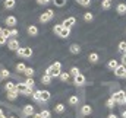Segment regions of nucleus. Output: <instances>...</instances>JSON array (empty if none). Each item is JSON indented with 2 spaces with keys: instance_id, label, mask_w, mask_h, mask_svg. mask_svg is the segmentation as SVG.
<instances>
[{
  "instance_id": "nucleus-29",
  "label": "nucleus",
  "mask_w": 126,
  "mask_h": 118,
  "mask_svg": "<svg viewBox=\"0 0 126 118\" xmlns=\"http://www.w3.org/2000/svg\"><path fill=\"white\" fill-rule=\"evenodd\" d=\"M114 104H116V101L113 99V98H110L107 102H106V105H107V108H113L114 106Z\"/></svg>"
},
{
  "instance_id": "nucleus-3",
  "label": "nucleus",
  "mask_w": 126,
  "mask_h": 118,
  "mask_svg": "<svg viewBox=\"0 0 126 118\" xmlns=\"http://www.w3.org/2000/svg\"><path fill=\"white\" fill-rule=\"evenodd\" d=\"M16 90L21 92V93H25V95H32V89H30L25 83H19V85H16Z\"/></svg>"
},
{
  "instance_id": "nucleus-36",
  "label": "nucleus",
  "mask_w": 126,
  "mask_h": 118,
  "mask_svg": "<svg viewBox=\"0 0 126 118\" xmlns=\"http://www.w3.org/2000/svg\"><path fill=\"white\" fill-rule=\"evenodd\" d=\"M53 1H54V4H56V6H59V7L64 6V3H66V0H53Z\"/></svg>"
},
{
  "instance_id": "nucleus-39",
  "label": "nucleus",
  "mask_w": 126,
  "mask_h": 118,
  "mask_svg": "<svg viewBox=\"0 0 126 118\" xmlns=\"http://www.w3.org/2000/svg\"><path fill=\"white\" fill-rule=\"evenodd\" d=\"M1 35H3V36H6V38H9V36H12V34H10V31L7 29V28H6V29H3V34H1Z\"/></svg>"
},
{
  "instance_id": "nucleus-32",
  "label": "nucleus",
  "mask_w": 126,
  "mask_h": 118,
  "mask_svg": "<svg viewBox=\"0 0 126 118\" xmlns=\"http://www.w3.org/2000/svg\"><path fill=\"white\" fill-rule=\"evenodd\" d=\"M79 73H81V71H79L78 67H72V69H70V74H72V76H78Z\"/></svg>"
},
{
  "instance_id": "nucleus-7",
  "label": "nucleus",
  "mask_w": 126,
  "mask_h": 118,
  "mask_svg": "<svg viewBox=\"0 0 126 118\" xmlns=\"http://www.w3.org/2000/svg\"><path fill=\"white\" fill-rule=\"evenodd\" d=\"M4 22H6V25H7V26H15L18 21H16V18H15V16H7Z\"/></svg>"
},
{
  "instance_id": "nucleus-2",
  "label": "nucleus",
  "mask_w": 126,
  "mask_h": 118,
  "mask_svg": "<svg viewBox=\"0 0 126 118\" xmlns=\"http://www.w3.org/2000/svg\"><path fill=\"white\" fill-rule=\"evenodd\" d=\"M117 104H120V105H125L126 104V93L123 90H117L116 93H113V96H111Z\"/></svg>"
},
{
  "instance_id": "nucleus-34",
  "label": "nucleus",
  "mask_w": 126,
  "mask_h": 118,
  "mask_svg": "<svg viewBox=\"0 0 126 118\" xmlns=\"http://www.w3.org/2000/svg\"><path fill=\"white\" fill-rule=\"evenodd\" d=\"M119 51H122L123 54L126 53V42H120L119 44Z\"/></svg>"
},
{
  "instance_id": "nucleus-6",
  "label": "nucleus",
  "mask_w": 126,
  "mask_h": 118,
  "mask_svg": "<svg viewBox=\"0 0 126 118\" xmlns=\"http://www.w3.org/2000/svg\"><path fill=\"white\" fill-rule=\"evenodd\" d=\"M125 73H126V69L123 64H120L116 70H114V74L117 76V77H125Z\"/></svg>"
},
{
  "instance_id": "nucleus-31",
  "label": "nucleus",
  "mask_w": 126,
  "mask_h": 118,
  "mask_svg": "<svg viewBox=\"0 0 126 118\" xmlns=\"http://www.w3.org/2000/svg\"><path fill=\"white\" fill-rule=\"evenodd\" d=\"M84 19H85L87 22H90V21H93V13H90V12H87V13H84Z\"/></svg>"
},
{
  "instance_id": "nucleus-26",
  "label": "nucleus",
  "mask_w": 126,
  "mask_h": 118,
  "mask_svg": "<svg viewBox=\"0 0 126 118\" xmlns=\"http://www.w3.org/2000/svg\"><path fill=\"white\" fill-rule=\"evenodd\" d=\"M25 85H27L30 89H32V88H34V85H35V83H34V79H32V77H28V79H27V82H25Z\"/></svg>"
},
{
  "instance_id": "nucleus-50",
  "label": "nucleus",
  "mask_w": 126,
  "mask_h": 118,
  "mask_svg": "<svg viewBox=\"0 0 126 118\" xmlns=\"http://www.w3.org/2000/svg\"><path fill=\"white\" fill-rule=\"evenodd\" d=\"M1 115H3V114H1V109H0V117H1Z\"/></svg>"
},
{
  "instance_id": "nucleus-22",
  "label": "nucleus",
  "mask_w": 126,
  "mask_h": 118,
  "mask_svg": "<svg viewBox=\"0 0 126 118\" xmlns=\"http://www.w3.org/2000/svg\"><path fill=\"white\" fill-rule=\"evenodd\" d=\"M79 51H81V47H79V45H76V44L70 45V53H73V54H78Z\"/></svg>"
},
{
  "instance_id": "nucleus-38",
  "label": "nucleus",
  "mask_w": 126,
  "mask_h": 118,
  "mask_svg": "<svg viewBox=\"0 0 126 118\" xmlns=\"http://www.w3.org/2000/svg\"><path fill=\"white\" fill-rule=\"evenodd\" d=\"M78 3H81L82 6H90L91 4V0H76Z\"/></svg>"
},
{
  "instance_id": "nucleus-51",
  "label": "nucleus",
  "mask_w": 126,
  "mask_h": 118,
  "mask_svg": "<svg viewBox=\"0 0 126 118\" xmlns=\"http://www.w3.org/2000/svg\"><path fill=\"white\" fill-rule=\"evenodd\" d=\"M0 118H6V117H4V115H1V117H0Z\"/></svg>"
},
{
  "instance_id": "nucleus-1",
  "label": "nucleus",
  "mask_w": 126,
  "mask_h": 118,
  "mask_svg": "<svg viewBox=\"0 0 126 118\" xmlns=\"http://www.w3.org/2000/svg\"><path fill=\"white\" fill-rule=\"evenodd\" d=\"M46 74H50L51 77H57V76H60V74H62V73H60V63L56 61L53 66H50V67L46 70Z\"/></svg>"
},
{
  "instance_id": "nucleus-27",
  "label": "nucleus",
  "mask_w": 126,
  "mask_h": 118,
  "mask_svg": "<svg viewBox=\"0 0 126 118\" xmlns=\"http://www.w3.org/2000/svg\"><path fill=\"white\" fill-rule=\"evenodd\" d=\"M54 111H56V112H63V111H64V105H63V104H57V105L54 106Z\"/></svg>"
},
{
  "instance_id": "nucleus-16",
  "label": "nucleus",
  "mask_w": 126,
  "mask_h": 118,
  "mask_svg": "<svg viewBox=\"0 0 126 118\" xmlns=\"http://www.w3.org/2000/svg\"><path fill=\"white\" fill-rule=\"evenodd\" d=\"M69 34H70V28H64L63 26V29H62V32H60V38H67L69 36Z\"/></svg>"
},
{
  "instance_id": "nucleus-11",
  "label": "nucleus",
  "mask_w": 126,
  "mask_h": 118,
  "mask_svg": "<svg viewBox=\"0 0 126 118\" xmlns=\"http://www.w3.org/2000/svg\"><path fill=\"white\" fill-rule=\"evenodd\" d=\"M50 99V92L48 90H43L41 92V102H46Z\"/></svg>"
},
{
  "instance_id": "nucleus-10",
  "label": "nucleus",
  "mask_w": 126,
  "mask_h": 118,
  "mask_svg": "<svg viewBox=\"0 0 126 118\" xmlns=\"http://www.w3.org/2000/svg\"><path fill=\"white\" fill-rule=\"evenodd\" d=\"M84 83H85V77H84L81 73H79L78 76H75V85H79V86H82Z\"/></svg>"
},
{
  "instance_id": "nucleus-52",
  "label": "nucleus",
  "mask_w": 126,
  "mask_h": 118,
  "mask_svg": "<svg viewBox=\"0 0 126 118\" xmlns=\"http://www.w3.org/2000/svg\"><path fill=\"white\" fill-rule=\"evenodd\" d=\"M125 77H126V73H125Z\"/></svg>"
},
{
  "instance_id": "nucleus-18",
  "label": "nucleus",
  "mask_w": 126,
  "mask_h": 118,
  "mask_svg": "<svg viewBox=\"0 0 126 118\" xmlns=\"http://www.w3.org/2000/svg\"><path fill=\"white\" fill-rule=\"evenodd\" d=\"M41 82H43L44 85H50V82H51V76H50V74H44V76L41 77Z\"/></svg>"
},
{
  "instance_id": "nucleus-8",
  "label": "nucleus",
  "mask_w": 126,
  "mask_h": 118,
  "mask_svg": "<svg viewBox=\"0 0 126 118\" xmlns=\"http://www.w3.org/2000/svg\"><path fill=\"white\" fill-rule=\"evenodd\" d=\"M75 22H76V21H75V18H67V19H64V21H63L62 25L64 26V28H70Z\"/></svg>"
},
{
  "instance_id": "nucleus-37",
  "label": "nucleus",
  "mask_w": 126,
  "mask_h": 118,
  "mask_svg": "<svg viewBox=\"0 0 126 118\" xmlns=\"http://www.w3.org/2000/svg\"><path fill=\"white\" fill-rule=\"evenodd\" d=\"M25 69H27V67H25V64H22V63H19V64L16 66V70H18V71H25Z\"/></svg>"
},
{
  "instance_id": "nucleus-5",
  "label": "nucleus",
  "mask_w": 126,
  "mask_h": 118,
  "mask_svg": "<svg viewBox=\"0 0 126 118\" xmlns=\"http://www.w3.org/2000/svg\"><path fill=\"white\" fill-rule=\"evenodd\" d=\"M16 53H18V56H21V57H31L32 56V50L31 48H28V47H25V48H19Z\"/></svg>"
},
{
  "instance_id": "nucleus-45",
  "label": "nucleus",
  "mask_w": 126,
  "mask_h": 118,
  "mask_svg": "<svg viewBox=\"0 0 126 118\" xmlns=\"http://www.w3.org/2000/svg\"><path fill=\"white\" fill-rule=\"evenodd\" d=\"M122 63H123V66H126V53L123 54V57H122Z\"/></svg>"
},
{
  "instance_id": "nucleus-48",
  "label": "nucleus",
  "mask_w": 126,
  "mask_h": 118,
  "mask_svg": "<svg viewBox=\"0 0 126 118\" xmlns=\"http://www.w3.org/2000/svg\"><path fill=\"white\" fill-rule=\"evenodd\" d=\"M122 117H123V118H126V111H123V112H122Z\"/></svg>"
},
{
  "instance_id": "nucleus-49",
  "label": "nucleus",
  "mask_w": 126,
  "mask_h": 118,
  "mask_svg": "<svg viewBox=\"0 0 126 118\" xmlns=\"http://www.w3.org/2000/svg\"><path fill=\"white\" fill-rule=\"evenodd\" d=\"M1 34H3V29H1V28H0V35H1Z\"/></svg>"
},
{
  "instance_id": "nucleus-13",
  "label": "nucleus",
  "mask_w": 126,
  "mask_h": 118,
  "mask_svg": "<svg viewBox=\"0 0 126 118\" xmlns=\"http://www.w3.org/2000/svg\"><path fill=\"white\" fill-rule=\"evenodd\" d=\"M24 114H25V115H32V114H34V106H32V105H27V106L24 108Z\"/></svg>"
},
{
  "instance_id": "nucleus-9",
  "label": "nucleus",
  "mask_w": 126,
  "mask_h": 118,
  "mask_svg": "<svg viewBox=\"0 0 126 118\" xmlns=\"http://www.w3.org/2000/svg\"><path fill=\"white\" fill-rule=\"evenodd\" d=\"M9 50H19V42L16 41V39H10L9 41Z\"/></svg>"
},
{
  "instance_id": "nucleus-24",
  "label": "nucleus",
  "mask_w": 126,
  "mask_h": 118,
  "mask_svg": "<svg viewBox=\"0 0 126 118\" xmlns=\"http://www.w3.org/2000/svg\"><path fill=\"white\" fill-rule=\"evenodd\" d=\"M101 6H103V9H110V6H111V0H103Z\"/></svg>"
},
{
  "instance_id": "nucleus-33",
  "label": "nucleus",
  "mask_w": 126,
  "mask_h": 118,
  "mask_svg": "<svg viewBox=\"0 0 126 118\" xmlns=\"http://www.w3.org/2000/svg\"><path fill=\"white\" fill-rule=\"evenodd\" d=\"M9 74H10V73H9V70H6V69H3V70L0 71V76H1L3 79H4V77H9Z\"/></svg>"
},
{
  "instance_id": "nucleus-35",
  "label": "nucleus",
  "mask_w": 126,
  "mask_h": 118,
  "mask_svg": "<svg viewBox=\"0 0 126 118\" xmlns=\"http://www.w3.org/2000/svg\"><path fill=\"white\" fill-rule=\"evenodd\" d=\"M63 29V25H56L54 26V34H57V35H60V32Z\"/></svg>"
},
{
  "instance_id": "nucleus-44",
  "label": "nucleus",
  "mask_w": 126,
  "mask_h": 118,
  "mask_svg": "<svg viewBox=\"0 0 126 118\" xmlns=\"http://www.w3.org/2000/svg\"><path fill=\"white\" fill-rule=\"evenodd\" d=\"M10 34H12V36H18V31L16 29H12L10 31Z\"/></svg>"
},
{
  "instance_id": "nucleus-23",
  "label": "nucleus",
  "mask_w": 126,
  "mask_h": 118,
  "mask_svg": "<svg viewBox=\"0 0 126 118\" xmlns=\"http://www.w3.org/2000/svg\"><path fill=\"white\" fill-rule=\"evenodd\" d=\"M69 104L70 105H78L79 104V98L78 96H70L69 98Z\"/></svg>"
},
{
  "instance_id": "nucleus-17",
  "label": "nucleus",
  "mask_w": 126,
  "mask_h": 118,
  "mask_svg": "<svg viewBox=\"0 0 126 118\" xmlns=\"http://www.w3.org/2000/svg\"><path fill=\"white\" fill-rule=\"evenodd\" d=\"M18 90H12V92H7V99L9 101H13V99H16V96H18Z\"/></svg>"
},
{
  "instance_id": "nucleus-20",
  "label": "nucleus",
  "mask_w": 126,
  "mask_h": 118,
  "mask_svg": "<svg viewBox=\"0 0 126 118\" xmlns=\"http://www.w3.org/2000/svg\"><path fill=\"white\" fill-rule=\"evenodd\" d=\"M41 92H43V90H35V92L32 93V98H34L35 101H38V102H41Z\"/></svg>"
},
{
  "instance_id": "nucleus-14",
  "label": "nucleus",
  "mask_w": 126,
  "mask_h": 118,
  "mask_svg": "<svg viewBox=\"0 0 126 118\" xmlns=\"http://www.w3.org/2000/svg\"><path fill=\"white\" fill-rule=\"evenodd\" d=\"M117 13L119 15H125L126 13V3H120L117 6Z\"/></svg>"
},
{
  "instance_id": "nucleus-46",
  "label": "nucleus",
  "mask_w": 126,
  "mask_h": 118,
  "mask_svg": "<svg viewBox=\"0 0 126 118\" xmlns=\"http://www.w3.org/2000/svg\"><path fill=\"white\" fill-rule=\"evenodd\" d=\"M34 118H43V117H41V114H35V115H34Z\"/></svg>"
},
{
  "instance_id": "nucleus-21",
  "label": "nucleus",
  "mask_w": 126,
  "mask_h": 118,
  "mask_svg": "<svg viewBox=\"0 0 126 118\" xmlns=\"http://www.w3.org/2000/svg\"><path fill=\"white\" fill-rule=\"evenodd\" d=\"M88 60H90L91 63H97V61H98V54H97V53H91V54L88 56Z\"/></svg>"
},
{
  "instance_id": "nucleus-4",
  "label": "nucleus",
  "mask_w": 126,
  "mask_h": 118,
  "mask_svg": "<svg viewBox=\"0 0 126 118\" xmlns=\"http://www.w3.org/2000/svg\"><path fill=\"white\" fill-rule=\"evenodd\" d=\"M53 16H54V12H53L51 9H48L46 13H43V15L40 16V21H41V22H48Z\"/></svg>"
},
{
  "instance_id": "nucleus-40",
  "label": "nucleus",
  "mask_w": 126,
  "mask_h": 118,
  "mask_svg": "<svg viewBox=\"0 0 126 118\" xmlns=\"http://www.w3.org/2000/svg\"><path fill=\"white\" fill-rule=\"evenodd\" d=\"M69 74H70V73H62V74H60V79H62L63 82H66V80L69 79Z\"/></svg>"
},
{
  "instance_id": "nucleus-15",
  "label": "nucleus",
  "mask_w": 126,
  "mask_h": 118,
  "mask_svg": "<svg viewBox=\"0 0 126 118\" xmlns=\"http://www.w3.org/2000/svg\"><path fill=\"white\" fill-rule=\"evenodd\" d=\"M4 89H6L7 92H12V90H16V85H15V83H12V82H7V83L4 85Z\"/></svg>"
},
{
  "instance_id": "nucleus-25",
  "label": "nucleus",
  "mask_w": 126,
  "mask_h": 118,
  "mask_svg": "<svg viewBox=\"0 0 126 118\" xmlns=\"http://www.w3.org/2000/svg\"><path fill=\"white\" fill-rule=\"evenodd\" d=\"M28 32H30V35H37V34H38V29H37V26L31 25V26L28 28Z\"/></svg>"
},
{
  "instance_id": "nucleus-30",
  "label": "nucleus",
  "mask_w": 126,
  "mask_h": 118,
  "mask_svg": "<svg viewBox=\"0 0 126 118\" xmlns=\"http://www.w3.org/2000/svg\"><path fill=\"white\" fill-rule=\"evenodd\" d=\"M28 77H32V74H34V69H31V67H27L25 69V71H24Z\"/></svg>"
},
{
  "instance_id": "nucleus-42",
  "label": "nucleus",
  "mask_w": 126,
  "mask_h": 118,
  "mask_svg": "<svg viewBox=\"0 0 126 118\" xmlns=\"http://www.w3.org/2000/svg\"><path fill=\"white\" fill-rule=\"evenodd\" d=\"M6 39H7L6 36H3V35H0V45H3V44L6 42Z\"/></svg>"
},
{
  "instance_id": "nucleus-41",
  "label": "nucleus",
  "mask_w": 126,
  "mask_h": 118,
  "mask_svg": "<svg viewBox=\"0 0 126 118\" xmlns=\"http://www.w3.org/2000/svg\"><path fill=\"white\" fill-rule=\"evenodd\" d=\"M41 117L43 118H50V112H48V111H43V112H41Z\"/></svg>"
},
{
  "instance_id": "nucleus-19",
  "label": "nucleus",
  "mask_w": 126,
  "mask_h": 118,
  "mask_svg": "<svg viewBox=\"0 0 126 118\" xmlns=\"http://www.w3.org/2000/svg\"><path fill=\"white\" fill-rule=\"evenodd\" d=\"M117 67H119V64H117V61H116V60H110V61H109V69L116 70Z\"/></svg>"
},
{
  "instance_id": "nucleus-47",
  "label": "nucleus",
  "mask_w": 126,
  "mask_h": 118,
  "mask_svg": "<svg viewBox=\"0 0 126 118\" xmlns=\"http://www.w3.org/2000/svg\"><path fill=\"white\" fill-rule=\"evenodd\" d=\"M107 118H117V117H116L114 114H110V115H109V117H107Z\"/></svg>"
},
{
  "instance_id": "nucleus-12",
  "label": "nucleus",
  "mask_w": 126,
  "mask_h": 118,
  "mask_svg": "<svg viewBox=\"0 0 126 118\" xmlns=\"http://www.w3.org/2000/svg\"><path fill=\"white\" fill-rule=\"evenodd\" d=\"M81 111H82V114H84V115H90V114L93 112V108H91L90 105H84Z\"/></svg>"
},
{
  "instance_id": "nucleus-43",
  "label": "nucleus",
  "mask_w": 126,
  "mask_h": 118,
  "mask_svg": "<svg viewBox=\"0 0 126 118\" xmlns=\"http://www.w3.org/2000/svg\"><path fill=\"white\" fill-rule=\"evenodd\" d=\"M50 0H37V3H40V4H47Z\"/></svg>"
},
{
  "instance_id": "nucleus-28",
  "label": "nucleus",
  "mask_w": 126,
  "mask_h": 118,
  "mask_svg": "<svg viewBox=\"0 0 126 118\" xmlns=\"http://www.w3.org/2000/svg\"><path fill=\"white\" fill-rule=\"evenodd\" d=\"M4 6H6L7 9H12V7L15 6V0H6V1H4Z\"/></svg>"
},
{
  "instance_id": "nucleus-53",
  "label": "nucleus",
  "mask_w": 126,
  "mask_h": 118,
  "mask_svg": "<svg viewBox=\"0 0 126 118\" xmlns=\"http://www.w3.org/2000/svg\"><path fill=\"white\" fill-rule=\"evenodd\" d=\"M10 118H15V117H10Z\"/></svg>"
}]
</instances>
